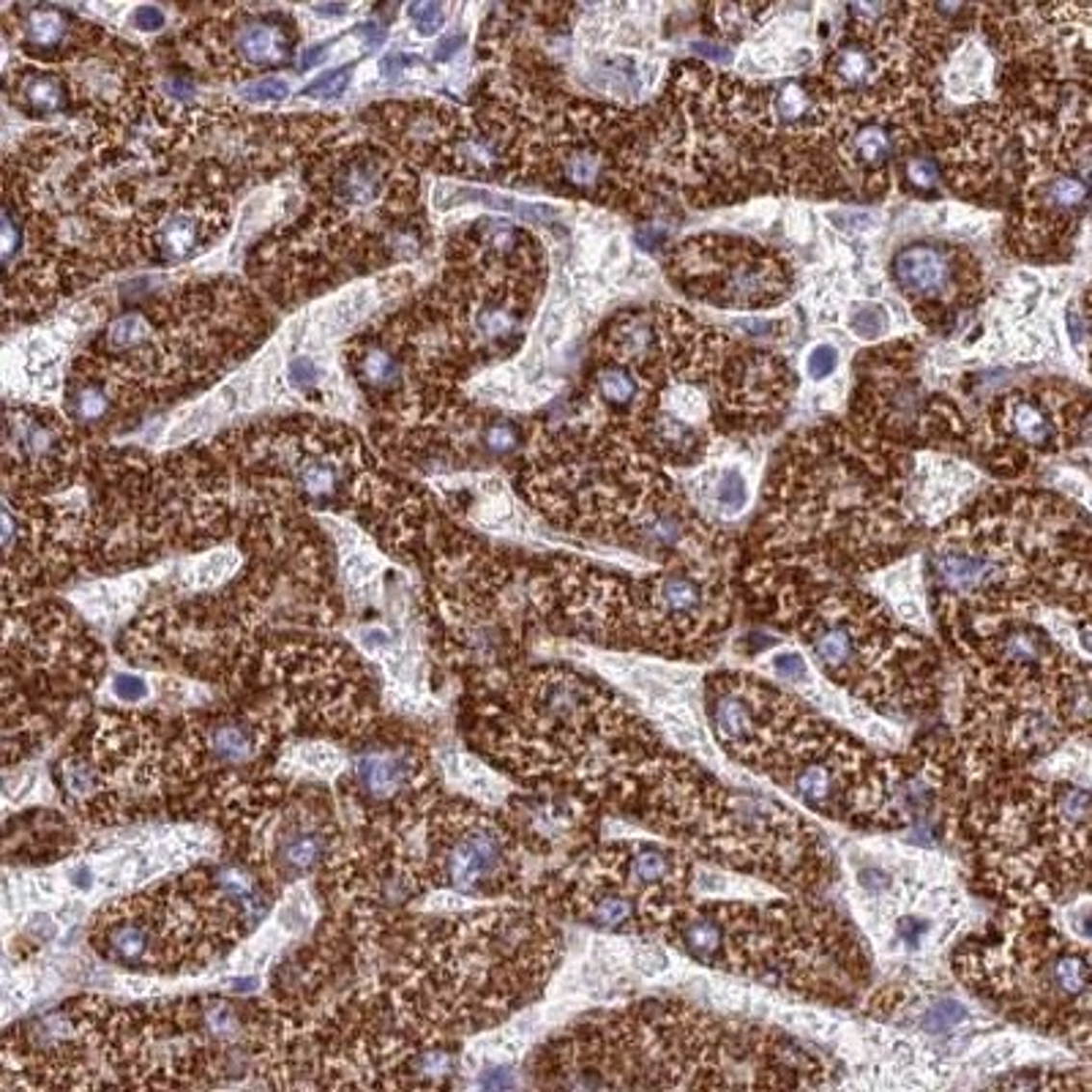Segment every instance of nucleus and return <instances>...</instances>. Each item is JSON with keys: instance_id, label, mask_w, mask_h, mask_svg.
I'll return each instance as SVG.
<instances>
[{"instance_id": "5fc2aeb1", "label": "nucleus", "mask_w": 1092, "mask_h": 1092, "mask_svg": "<svg viewBox=\"0 0 1092 1092\" xmlns=\"http://www.w3.org/2000/svg\"><path fill=\"white\" fill-rule=\"evenodd\" d=\"M169 93H172L175 99L189 101L191 96H194V88H191L189 83H184V80H175V83H169Z\"/></svg>"}, {"instance_id": "dca6fc26", "label": "nucleus", "mask_w": 1092, "mask_h": 1092, "mask_svg": "<svg viewBox=\"0 0 1092 1092\" xmlns=\"http://www.w3.org/2000/svg\"><path fill=\"white\" fill-rule=\"evenodd\" d=\"M200 243V218L191 216V214H175L167 216L159 224V233H156V246L165 260L175 263V260H184L189 254L197 249Z\"/></svg>"}, {"instance_id": "09e8293b", "label": "nucleus", "mask_w": 1092, "mask_h": 1092, "mask_svg": "<svg viewBox=\"0 0 1092 1092\" xmlns=\"http://www.w3.org/2000/svg\"><path fill=\"white\" fill-rule=\"evenodd\" d=\"M355 36H361L367 47H380V44L386 41L388 31L380 25V22H364V25L355 28Z\"/></svg>"}, {"instance_id": "2f4dec72", "label": "nucleus", "mask_w": 1092, "mask_h": 1092, "mask_svg": "<svg viewBox=\"0 0 1092 1092\" xmlns=\"http://www.w3.org/2000/svg\"><path fill=\"white\" fill-rule=\"evenodd\" d=\"M521 443V432L517 429V423L511 420H495L484 429V448L492 456H508L511 451H517V445Z\"/></svg>"}, {"instance_id": "cd10ccee", "label": "nucleus", "mask_w": 1092, "mask_h": 1092, "mask_svg": "<svg viewBox=\"0 0 1092 1092\" xmlns=\"http://www.w3.org/2000/svg\"><path fill=\"white\" fill-rule=\"evenodd\" d=\"M888 312L879 306V303H857L855 309H852V315H850V328H852V334L860 339H866V342H872V339H879L885 331H888Z\"/></svg>"}, {"instance_id": "4be33fe9", "label": "nucleus", "mask_w": 1092, "mask_h": 1092, "mask_svg": "<svg viewBox=\"0 0 1092 1092\" xmlns=\"http://www.w3.org/2000/svg\"><path fill=\"white\" fill-rule=\"evenodd\" d=\"M22 99L36 113H61L66 107V85L55 74H28L22 80Z\"/></svg>"}, {"instance_id": "de8ad7c7", "label": "nucleus", "mask_w": 1092, "mask_h": 1092, "mask_svg": "<svg viewBox=\"0 0 1092 1092\" xmlns=\"http://www.w3.org/2000/svg\"><path fill=\"white\" fill-rule=\"evenodd\" d=\"M132 22H135V28H140V31L153 34V31H159L165 25V14L156 6H137L135 12H132Z\"/></svg>"}, {"instance_id": "423d86ee", "label": "nucleus", "mask_w": 1092, "mask_h": 1092, "mask_svg": "<svg viewBox=\"0 0 1092 1092\" xmlns=\"http://www.w3.org/2000/svg\"><path fill=\"white\" fill-rule=\"evenodd\" d=\"M6 445L9 451H17L19 459L36 468H50L63 456V435L55 429L50 420L34 419V416H9L6 423Z\"/></svg>"}, {"instance_id": "4c0bfd02", "label": "nucleus", "mask_w": 1092, "mask_h": 1092, "mask_svg": "<svg viewBox=\"0 0 1092 1092\" xmlns=\"http://www.w3.org/2000/svg\"><path fill=\"white\" fill-rule=\"evenodd\" d=\"M22 246V224L17 221V214L12 205L3 208V263L12 266L14 254Z\"/></svg>"}, {"instance_id": "13d9d810", "label": "nucleus", "mask_w": 1092, "mask_h": 1092, "mask_svg": "<svg viewBox=\"0 0 1092 1092\" xmlns=\"http://www.w3.org/2000/svg\"><path fill=\"white\" fill-rule=\"evenodd\" d=\"M315 12L322 14V17H342L347 12V6H317Z\"/></svg>"}, {"instance_id": "a878e982", "label": "nucleus", "mask_w": 1092, "mask_h": 1092, "mask_svg": "<svg viewBox=\"0 0 1092 1092\" xmlns=\"http://www.w3.org/2000/svg\"><path fill=\"white\" fill-rule=\"evenodd\" d=\"M151 337V322L142 317V315H123L118 317L110 328H107V344L110 350L115 353H126V350H137L145 344V339Z\"/></svg>"}, {"instance_id": "9d476101", "label": "nucleus", "mask_w": 1092, "mask_h": 1092, "mask_svg": "<svg viewBox=\"0 0 1092 1092\" xmlns=\"http://www.w3.org/2000/svg\"><path fill=\"white\" fill-rule=\"evenodd\" d=\"M236 47L241 58L252 66H279L292 55V44L287 41L285 28L276 19L241 22L236 31Z\"/></svg>"}, {"instance_id": "4468645a", "label": "nucleus", "mask_w": 1092, "mask_h": 1092, "mask_svg": "<svg viewBox=\"0 0 1092 1092\" xmlns=\"http://www.w3.org/2000/svg\"><path fill=\"white\" fill-rule=\"evenodd\" d=\"M1005 420H1008L1010 435H1016L1029 445H1043L1052 437V419L1046 416V410L1022 394L1010 396L1005 402Z\"/></svg>"}, {"instance_id": "72a5a7b5", "label": "nucleus", "mask_w": 1092, "mask_h": 1092, "mask_svg": "<svg viewBox=\"0 0 1092 1092\" xmlns=\"http://www.w3.org/2000/svg\"><path fill=\"white\" fill-rule=\"evenodd\" d=\"M290 93V83L285 77H263L257 83H249L241 88V99L249 101V104H270V101L287 99Z\"/></svg>"}, {"instance_id": "9b49d317", "label": "nucleus", "mask_w": 1092, "mask_h": 1092, "mask_svg": "<svg viewBox=\"0 0 1092 1092\" xmlns=\"http://www.w3.org/2000/svg\"><path fill=\"white\" fill-rule=\"evenodd\" d=\"M653 606L674 622L697 621L705 606V588L686 571L664 573L653 582Z\"/></svg>"}, {"instance_id": "2eb2a0df", "label": "nucleus", "mask_w": 1092, "mask_h": 1092, "mask_svg": "<svg viewBox=\"0 0 1092 1092\" xmlns=\"http://www.w3.org/2000/svg\"><path fill=\"white\" fill-rule=\"evenodd\" d=\"M847 151L852 156V165H857V167L879 169L885 167V162L891 159L893 137L882 123L866 120V123L857 126L855 135L850 137Z\"/></svg>"}, {"instance_id": "58836bf2", "label": "nucleus", "mask_w": 1092, "mask_h": 1092, "mask_svg": "<svg viewBox=\"0 0 1092 1092\" xmlns=\"http://www.w3.org/2000/svg\"><path fill=\"white\" fill-rule=\"evenodd\" d=\"M410 17L416 22V31L420 36H435L443 28V9L437 3H413Z\"/></svg>"}, {"instance_id": "8fccbe9b", "label": "nucleus", "mask_w": 1092, "mask_h": 1092, "mask_svg": "<svg viewBox=\"0 0 1092 1092\" xmlns=\"http://www.w3.org/2000/svg\"><path fill=\"white\" fill-rule=\"evenodd\" d=\"M860 885L866 888L869 893H874V896H879V893H885L888 888H891V876L885 872H860Z\"/></svg>"}, {"instance_id": "bb28decb", "label": "nucleus", "mask_w": 1092, "mask_h": 1092, "mask_svg": "<svg viewBox=\"0 0 1092 1092\" xmlns=\"http://www.w3.org/2000/svg\"><path fill=\"white\" fill-rule=\"evenodd\" d=\"M563 172H566V178H569L573 186L590 189V186L598 184L601 175H604V159H601V153L598 151L582 148V151H573L571 156L566 159Z\"/></svg>"}, {"instance_id": "6e6d98bb", "label": "nucleus", "mask_w": 1092, "mask_h": 1092, "mask_svg": "<svg viewBox=\"0 0 1092 1092\" xmlns=\"http://www.w3.org/2000/svg\"><path fill=\"white\" fill-rule=\"evenodd\" d=\"M68 879H71L80 891H85V888L90 885V872H88V869H74V874H68Z\"/></svg>"}, {"instance_id": "20e7f679", "label": "nucleus", "mask_w": 1092, "mask_h": 1092, "mask_svg": "<svg viewBox=\"0 0 1092 1092\" xmlns=\"http://www.w3.org/2000/svg\"><path fill=\"white\" fill-rule=\"evenodd\" d=\"M273 857H276L279 874H285L290 879L312 874L328 857L325 827H319L315 820H301V817L287 820L276 836Z\"/></svg>"}, {"instance_id": "f704fd0d", "label": "nucleus", "mask_w": 1092, "mask_h": 1092, "mask_svg": "<svg viewBox=\"0 0 1092 1092\" xmlns=\"http://www.w3.org/2000/svg\"><path fill=\"white\" fill-rule=\"evenodd\" d=\"M63 784L71 795L88 798L96 787V774L85 759H68V762H63Z\"/></svg>"}, {"instance_id": "7c9ffc66", "label": "nucleus", "mask_w": 1092, "mask_h": 1092, "mask_svg": "<svg viewBox=\"0 0 1092 1092\" xmlns=\"http://www.w3.org/2000/svg\"><path fill=\"white\" fill-rule=\"evenodd\" d=\"M967 1019V1008L956 1000H937L924 1013V1027L931 1032H948Z\"/></svg>"}, {"instance_id": "f8f14e48", "label": "nucleus", "mask_w": 1092, "mask_h": 1092, "mask_svg": "<svg viewBox=\"0 0 1092 1092\" xmlns=\"http://www.w3.org/2000/svg\"><path fill=\"white\" fill-rule=\"evenodd\" d=\"M1052 642L1035 628H1013L994 642V655L1003 667L1010 670H1038L1052 658Z\"/></svg>"}, {"instance_id": "ea45409f", "label": "nucleus", "mask_w": 1092, "mask_h": 1092, "mask_svg": "<svg viewBox=\"0 0 1092 1092\" xmlns=\"http://www.w3.org/2000/svg\"><path fill=\"white\" fill-rule=\"evenodd\" d=\"M287 380H290V386L298 388V391H312L319 380L315 361L312 358H292L290 367H287Z\"/></svg>"}, {"instance_id": "c03bdc74", "label": "nucleus", "mask_w": 1092, "mask_h": 1092, "mask_svg": "<svg viewBox=\"0 0 1092 1092\" xmlns=\"http://www.w3.org/2000/svg\"><path fill=\"white\" fill-rule=\"evenodd\" d=\"M634 967L642 975H658L667 970V956L653 945H645V948H637V953H634Z\"/></svg>"}, {"instance_id": "49530a36", "label": "nucleus", "mask_w": 1092, "mask_h": 1092, "mask_svg": "<svg viewBox=\"0 0 1092 1092\" xmlns=\"http://www.w3.org/2000/svg\"><path fill=\"white\" fill-rule=\"evenodd\" d=\"M416 55H404V52H388L386 58L380 61V77L383 80H399L404 68L416 66Z\"/></svg>"}, {"instance_id": "ddd939ff", "label": "nucleus", "mask_w": 1092, "mask_h": 1092, "mask_svg": "<svg viewBox=\"0 0 1092 1092\" xmlns=\"http://www.w3.org/2000/svg\"><path fill=\"white\" fill-rule=\"evenodd\" d=\"M637 918V907H634V899L628 888H598L588 899V909H585V921L596 926V928H604V931H625L634 926Z\"/></svg>"}, {"instance_id": "79ce46f5", "label": "nucleus", "mask_w": 1092, "mask_h": 1092, "mask_svg": "<svg viewBox=\"0 0 1092 1092\" xmlns=\"http://www.w3.org/2000/svg\"><path fill=\"white\" fill-rule=\"evenodd\" d=\"M836 364H839V350L833 347V344H820L814 353L808 355V374L814 377V380H823V377H827L830 371L836 369Z\"/></svg>"}, {"instance_id": "c756f323", "label": "nucleus", "mask_w": 1092, "mask_h": 1092, "mask_svg": "<svg viewBox=\"0 0 1092 1092\" xmlns=\"http://www.w3.org/2000/svg\"><path fill=\"white\" fill-rule=\"evenodd\" d=\"M811 99L800 85H784L775 96V115L784 123H800L808 118Z\"/></svg>"}, {"instance_id": "6ab92c4d", "label": "nucleus", "mask_w": 1092, "mask_h": 1092, "mask_svg": "<svg viewBox=\"0 0 1092 1092\" xmlns=\"http://www.w3.org/2000/svg\"><path fill=\"white\" fill-rule=\"evenodd\" d=\"M355 374H358V380H361L364 386L369 388V391H377V394L394 391V388L399 386V380H402L399 361L388 353L386 347H377V344H374V347H367V350L361 353L358 367H355Z\"/></svg>"}, {"instance_id": "603ef678", "label": "nucleus", "mask_w": 1092, "mask_h": 1092, "mask_svg": "<svg viewBox=\"0 0 1092 1092\" xmlns=\"http://www.w3.org/2000/svg\"><path fill=\"white\" fill-rule=\"evenodd\" d=\"M697 50V55H705V58H713V61H719V63H729L732 61V52L724 50V47H710V44H697L694 47Z\"/></svg>"}, {"instance_id": "c9c22d12", "label": "nucleus", "mask_w": 1092, "mask_h": 1092, "mask_svg": "<svg viewBox=\"0 0 1092 1092\" xmlns=\"http://www.w3.org/2000/svg\"><path fill=\"white\" fill-rule=\"evenodd\" d=\"M904 175H907V181L915 186L918 191H931V189L937 186V181H940V167H937V162L928 159V156H912L907 162Z\"/></svg>"}, {"instance_id": "3c124183", "label": "nucleus", "mask_w": 1092, "mask_h": 1092, "mask_svg": "<svg viewBox=\"0 0 1092 1092\" xmlns=\"http://www.w3.org/2000/svg\"><path fill=\"white\" fill-rule=\"evenodd\" d=\"M462 41H465V38H462L459 34L445 36V38H443V41H440V44L435 47V61H440V63L451 61L456 52H459V47H462Z\"/></svg>"}, {"instance_id": "1a4fd4ad", "label": "nucleus", "mask_w": 1092, "mask_h": 1092, "mask_svg": "<svg viewBox=\"0 0 1092 1092\" xmlns=\"http://www.w3.org/2000/svg\"><path fill=\"white\" fill-rule=\"evenodd\" d=\"M331 191L344 205H371L386 191V169L377 156L358 153L334 172Z\"/></svg>"}, {"instance_id": "a18cd8bd", "label": "nucleus", "mask_w": 1092, "mask_h": 1092, "mask_svg": "<svg viewBox=\"0 0 1092 1092\" xmlns=\"http://www.w3.org/2000/svg\"><path fill=\"white\" fill-rule=\"evenodd\" d=\"M926 931H928V924H926L924 918H915V915H907V918H902L896 924V937L904 942V945H909V948H918L921 940L926 937Z\"/></svg>"}, {"instance_id": "5701e85b", "label": "nucleus", "mask_w": 1092, "mask_h": 1092, "mask_svg": "<svg viewBox=\"0 0 1092 1092\" xmlns=\"http://www.w3.org/2000/svg\"><path fill=\"white\" fill-rule=\"evenodd\" d=\"M298 487L312 503H328L339 492V472L325 459H306L298 468Z\"/></svg>"}, {"instance_id": "37998d69", "label": "nucleus", "mask_w": 1092, "mask_h": 1092, "mask_svg": "<svg viewBox=\"0 0 1092 1092\" xmlns=\"http://www.w3.org/2000/svg\"><path fill=\"white\" fill-rule=\"evenodd\" d=\"M113 691H115L118 699L140 702V699L148 697V683H145L142 677H135V674H118V677L113 680Z\"/></svg>"}, {"instance_id": "4d7b16f0", "label": "nucleus", "mask_w": 1092, "mask_h": 1092, "mask_svg": "<svg viewBox=\"0 0 1092 1092\" xmlns=\"http://www.w3.org/2000/svg\"><path fill=\"white\" fill-rule=\"evenodd\" d=\"M1068 331H1071V337H1074L1076 344H1079L1081 337H1084V328H1081V322H1079V317H1076L1074 312L1068 315Z\"/></svg>"}, {"instance_id": "c85d7f7f", "label": "nucleus", "mask_w": 1092, "mask_h": 1092, "mask_svg": "<svg viewBox=\"0 0 1092 1092\" xmlns=\"http://www.w3.org/2000/svg\"><path fill=\"white\" fill-rule=\"evenodd\" d=\"M716 500H719V508H722L724 517H735V514H740V511L746 508V500H749L746 478H743L738 470L724 472L722 481H719V489H716Z\"/></svg>"}, {"instance_id": "e433bc0d", "label": "nucleus", "mask_w": 1092, "mask_h": 1092, "mask_svg": "<svg viewBox=\"0 0 1092 1092\" xmlns=\"http://www.w3.org/2000/svg\"><path fill=\"white\" fill-rule=\"evenodd\" d=\"M774 673L792 686H803L808 680V664L800 653H778L774 658Z\"/></svg>"}, {"instance_id": "412c9836", "label": "nucleus", "mask_w": 1092, "mask_h": 1092, "mask_svg": "<svg viewBox=\"0 0 1092 1092\" xmlns=\"http://www.w3.org/2000/svg\"><path fill=\"white\" fill-rule=\"evenodd\" d=\"M653 437L655 448L661 454L673 456V459H691L699 448V440L697 432L691 429L686 420L674 419V416H658L653 420Z\"/></svg>"}, {"instance_id": "7ed1b4c3", "label": "nucleus", "mask_w": 1092, "mask_h": 1092, "mask_svg": "<svg viewBox=\"0 0 1092 1092\" xmlns=\"http://www.w3.org/2000/svg\"><path fill=\"white\" fill-rule=\"evenodd\" d=\"M893 276H896L899 287L915 303H934L942 295H948V290H951L953 263H951L948 252L940 249V246L915 243V246H907L904 252L896 254Z\"/></svg>"}, {"instance_id": "0eeeda50", "label": "nucleus", "mask_w": 1092, "mask_h": 1092, "mask_svg": "<svg viewBox=\"0 0 1092 1092\" xmlns=\"http://www.w3.org/2000/svg\"><path fill=\"white\" fill-rule=\"evenodd\" d=\"M811 653L814 661L823 667L827 674L836 677H850L857 667L860 658V639L852 634V628L844 621H830L820 618V622L811 628Z\"/></svg>"}, {"instance_id": "f03ea898", "label": "nucleus", "mask_w": 1092, "mask_h": 1092, "mask_svg": "<svg viewBox=\"0 0 1092 1092\" xmlns=\"http://www.w3.org/2000/svg\"><path fill=\"white\" fill-rule=\"evenodd\" d=\"M419 756L404 746L374 743L353 756V781L371 803L396 800L419 781Z\"/></svg>"}, {"instance_id": "a211bd4d", "label": "nucleus", "mask_w": 1092, "mask_h": 1092, "mask_svg": "<svg viewBox=\"0 0 1092 1092\" xmlns=\"http://www.w3.org/2000/svg\"><path fill=\"white\" fill-rule=\"evenodd\" d=\"M1087 200V184L1079 175H1054L1041 189V205L1046 216L1074 218V214Z\"/></svg>"}, {"instance_id": "39448f33", "label": "nucleus", "mask_w": 1092, "mask_h": 1092, "mask_svg": "<svg viewBox=\"0 0 1092 1092\" xmlns=\"http://www.w3.org/2000/svg\"><path fill=\"white\" fill-rule=\"evenodd\" d=\"M159 928L145 915H115L104 926L101 951L104 956L123 967L153 964V953L159 951Z\"/></svg>"}, {"instance_id": "a19ab883", "label": "nucleus", "mask_w": 1092, "mask_h": 1092, "mask_svg": "<svg viewBox=\"0 0 1092 1092\" xmlns=\"http://www.w3.org/2000/svg\"><path fill=\"white\" fill-rule=\"evenodd\" d=\"M1010 1052H1013V1046H1010L1008 1041H994L989 1043V1046H983V1049L970 1059V1065L978 1068V1071H992V1068L1003 1065V1062L1010 1057Z\"/></svg>"}, {"instance_id": "aec40b11", "label": "nucleus", "mask_w": 1092, "mask_h": 1092, "mask_svg": "<svg viewBox=\"0 0 1092 1092\" xmlns=\"http://www.w3.org/2000/svg\"><path fill=\"white\" fill-rule=\"evenodd\" d=\"M66 34L68 17L66 12H61L58 6H36L25 14V41L31 47L52 50V47L63 44Z\"/></svg>"}, {"instance_id": "393cba45", "label": "nucleus", "mask_w": 1092, "mask_h": 1092, "mask_svg": "<svg viewBox=\"0 0 1092 1092\" xmlns=\"http://www.w3.org/2000/svg\"><path fill=\"white\" fill-rule=\"evenodd\" d=\"M596 388L601 399L612 407H628L637 399V380L634 374L622 367H606L596 374Z\"/></svg>"}, {"instance_id": "6e6552de", "label": "nucleus", "mask_w": 1092, "mask_h": 1092, "mask_svg": "<svg viewBox=\"0 0 1092 1092\" xmlns=\"http://www.w3.org/2000/svg\"><path fill=\"white\" fill-rule=\"evenodd\" d=\"M260 749H263V735L246 719H221L205 735L208 759L221 768L246 765L260 754Z\"/></svg>"}, {"instance_id": "f257e3e1", "label": "nucleus", "mask_w": 1092, "mask_h": 1092, "mask_svg": "<svg viewBox=\"0 0 1092 1092\" xmlns=\"http://www.w3.org/2000/svg\"><path fill=\"white\" fill-rule=\"evenodd\" d=\"M437 872L462 896H495L514 874V852L497 825L470 817L440 839Z\"/></svg>"}, {"instance_id": "864d4df0", "label": "nucleus", "mask_w": 1092, "mask_h": 1092, "mask_svg": "<svg viewBox=\"0 0 1092 1092\" xmlns=\"http://www.w3.org/2000/svg\"><path fill=\"white\" fill-rule=\"evenodd\" d=\"M325 52H328V44H315V47H309V50L303 52L301 68L317 66L319 61H322V55H325Z\"/></svg>"}, {"instance_id": "f3484780", "label": "nucleus", "mask_w": 1092, "mask_h": 1092, "mask_svg": "<svg viewBox=\"0 0 1092 1092\" xmlns=\"http://www.w3.org/2000/svg\"><path fill=\"white\" fill-rule=\"evenodd\" d=\"M874 68H876V58L869 47L863 44H844L836 50V55L830 58V77L839 88H863V85L872 83Z\"/></svg>"}, {"instance_id": "b1692460", "label": "nucleus", "mask_w": 1092, "mask_h": 1092, "mask_svg": "<svg viewBox=\"0 0 1092 1092\" xmlns=\"http://www.w3.org/2000/svg\"><path fill=\"white\" fill-rule=\"evenodd\" d=\"M66 407H68V416L74 420H80V423H96V420H101L107 413H110V399H107V394H104L96 383L80 380V383H74V386L68 388Z\"/></svg>"}, {"instance_id": "473e14b6", "label": "nucleus", "mask_w": 1092, "mask_h": 1092, "mask_svg": "<svg viewBox=\"0 0 1092 1092\" xmlns=\"http://www.w3.org/2000/svg\"><path fill=\"white\" fill-rule=\"evenodd\" d=\"M350 77H353V68L350 66L328 71V74L317 77L315 83L306 85V88H303V96H309V99H339V96L347 90Z\"/></svg>"}]
</instances>
